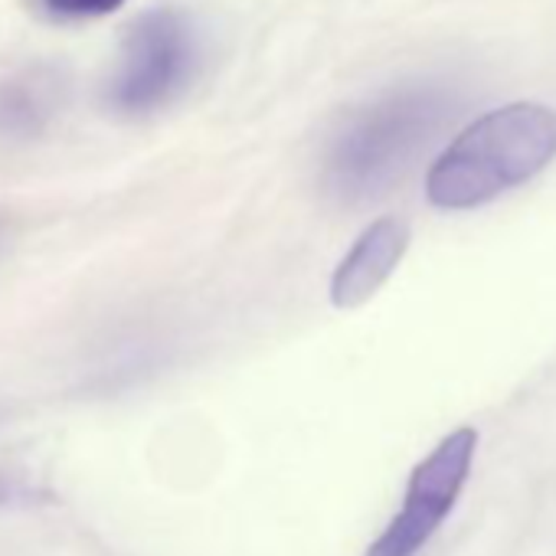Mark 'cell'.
Returning a JSON list of instances; mask_svg holds the SVG:
<instances>
[{"label":"cell","mask_w":556,"mask_h":556,"mask_svg":"<svg viewBox=\"0 0 556 556\" xmlns=\"http://www.w3.org/2000/svg\"><path fill=\"white\" fill-rule=\"evenodd\" d=\"M34 497H37V491H30L24 484H14L8 478H0V507H4V504H21V501H34Z\"/></svg>","instance_id":"cell-8"},{"label":"cell","mask_w":556,"mask_h":556,"mask_svg":"<svg viewBox=\"0 0 556 556\" xmlns=\"http://www.w3.org/2000/svg\"><path fill=\"white\" fill-rule=\"evenodd\" d=\"M478 448V432L462 426L448 432L409 475L403 504L383 533L367 546V556H416L442 520L452 514Z\"/></svg>","instance_id":"cell-4"},{"label":"cell","mask_w":556,"mask_h":556,"mask_svg":"<svg viewBox=\"0 0 556 556\" xmlns=\"http://www.w3.org/2000/svg\"><path fill=\"white\" fill-rule=\"evenodd\" d=\"M125 0H40V8L56 21H92L115 14Z\"/></svg>","instance_id":"cell-7"},{"label":"cell","mask_w":556,"mask_h":556,"mask_svg":"<svg viewBox=\"0 0 556 556\" xmlns=\"http://www.w3.org/2000/svg\"><path fill=\"white\" fill-rule=\"evenodd\" d=\"M409 249V226L400 216L374 219L331 275V302L341 312L367 305L396 271Z\"/></svg>","instance_id":"cell-5"},{"label":"cell","mask_w":556,"mask_h":556,"mask_svg":"<svg viewBox=\"0 0 556 556\" xmlns=\"http://www.w3.org/2000/svg\"><path fill=\"white\" fill-rule=\"evenodd\" d=\"M56 92L40 76H21L0 83V135L24 138L37 135L50 112H53Z\"/></svg>","instance_id":"cell-6"},{"label":"cell","mask_w":556,"mask_h":556,"mask_svg":"<svg viewBox=\"0 0 556 556\" xmlns=\"http://www.w3.org/2000/svg\"><path fill=\"white\" fill-rule=\"evenodd\" d=\"M200 73V37L180 8L141 14L125 37L122 63L109 83V105L118 115L141 118L180 99Z\"/></svg>","instance_id":"cell-3"},{"label":"cell","mask_w":556,"mask_h":556,"mask_svg":"<svg viewBox=\"0 0 556 556\" xmlns=\"http://www.w3.org/2000/svg\"><path fill=\"white\" fill-rule=\"evenodd\" d=\"M452 118V96L439 86L393 89L354 112L325 157V180L344 203L387 193Z\"/></svg>","instance_id":"cell-2"},{"label":"cell","mask_w":556,"mask_h":556,"mask_svg":"<svg viewBox=\"0 0 556 556\" xmlns=\"http://www.w3.org/2000/svg\"><path fill=\"white\" fill-rule=\"evenodd\" d=\"M556 157V109L514 102L471 122L429 167L426 197L439 210H475L533 180Z\"/></svg>","instance_id":"cell-1"}]
</instances>
